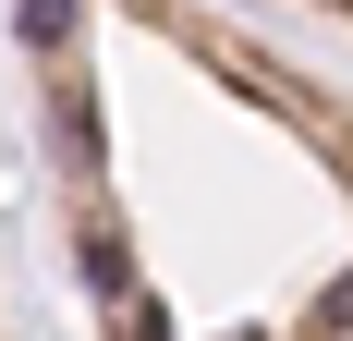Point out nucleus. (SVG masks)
<instances>
[{
  "instance_id": "obj_1",
  "label": "nucleus",
  "mask_w": 353,
  "mask_h": 341,
  "mask_svg": "<svg viewBox=\"0 0 353 341\" xmlns=\"http://www.w3.org/2000/svg\"><path fill=\"white\" fill-rule=\"evenodd\" d=\"M85 280H98L110 305H122V293H134V256H122V232H85Z\"/></svg>"
},
{
  "instance_id": "obj_2",
  "label": "nucleus",
  "mask_w": 353,
  "mask_h": 341,
  "mask_svg": "<svg viewBox=\"0 0 353 341\" xmlns=\"http://www.w3.org/2000/svg\"><path fill=\"white\" fill-rule=\"evenodd\" d=\"M61 159H73V170H98V98H85V86L61 98Z\"/></svg>"
},
{
  "instance_id": "obj_3",
  "label": "nucleus",
  "mask_w": 353,
  "mask_h": 341,
  "mask_svg": "<svg viewBox=\"0 0 353 341\" xmlns=\"http://www.w3.org/2000/svg\"><path fill=\"white\" fill-rule=\"evenodd\" d=\"M12 12H25L37 49H73V0H12Z\"/></svg>"
},
{
  "instance_id": "obj_4",
  "label": "nucleus",
  "mask_w": 353,
  "mask_h": 341,
  "mask_svg": "<svg viewBox=\"0 0 353 341\" xmlns=\"http://www.w3.org/2000/svg\"><path fill=\"white\" fill-rule=\"evenodd\" d=\"M341 329H353V280H341V293L317 305V341H341Z\"/></svg>"
}]
</instances>
